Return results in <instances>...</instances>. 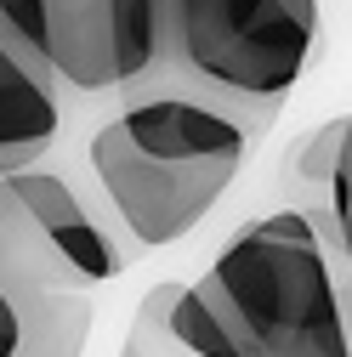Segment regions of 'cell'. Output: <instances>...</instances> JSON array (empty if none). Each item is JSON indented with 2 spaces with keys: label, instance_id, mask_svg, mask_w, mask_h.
<instances>
[{
  "label": "cell",
  "instance_id": "cell-1",
  "mask_svg": "<svg viewBox=\"0 0 352 357\" xmlns=\"http://www.w3.org/2000/svg\"><path fill=\"white\" fill-rule=\"evenodd\" d=\"M63 142L80 148L97 199L137 250L188 238L256 148L222 108L182 85H142L91 125H63Z\"/></svg>",
  "mask_w": 352,
  "mask_h": 357
},
{
  "label": "cell",
  "instance_id": "cell-2",
  "mask_svg": "<svg viewBox=\"0 0 352 357\" xmlns=\"http://www.w3.org/2000/svg\"><path fill=\"white\" fill-rule=\"evenodd\" d=\"M318 0H165V74L222 108L250 142L318 57Z\"/></svg>",
  "mask_w": 352,
  "mask_h": 357
},
{
  "label": "cell",
  "instance_id": "cell-3",
  "mask_svg": "<svg viewBox=\"0 0 352 357\" xmlns=\"http://www.w3.org/2000/svg\"><path fill=\"white\" fill-rule=\"evenodd\" d=\"M239 357H352L330 261L290 210L239 227L193 284Z\"/></svg>",
  "mask_w": 352,
  "mask_h": 357
},
{
  "label": "cell",
  "instance_id": "cell-4",
  "mask_svg": "<svg viewBox=\"0 0 352 357\" xmlns=\"http://www.w3.org/2000/svg\"><path fill=\"white\" fill-rule=\"evenodd\" d=\"M46 63L63 102V125H91L119 102L108 0H46Z\"/></svg>",
  "mask_w": 352,
  "mask_h": 357
},
{
  "label": "cell",
  "instance_id": "cell-5",
  "mask_svg": "<svg viewBox=\"0 0 352 357\" xmlns=\"http://www.w3.org/2000/svg\"><path fill=\"white\" fill-rule=\"evenodd\" d=\"M6 182H12V193L29 204V215L40 221V233L57 244V255L68 261V273L80 278V289H97V284L119 278L125 266H131V255L108 238V227L91 215V204L74 193V182H68L63 170L34 165V170L6 176Z\"/></svg>",
  "mask_w": 352,
  "mask_h": 357
},
{
  "label": "cell",
  "instance_id": "cell-6",
  "mask_svg": "<svg viewBox=\"0 0 352 357\" xmlns=\"http://www.w3.org/2000/svg\"><path fill=\"white\" fill-rule=\"evenodd\" d=\"M63 142V102L46 74L0 46V176L46 165Z\"/></svg>",
  "mask_w": 352,
  "mask_h": 357
},
{
  "label": "cell",
  "instance_id": "cell-7",
  "mask_svg": "<svg viewBox=\"0 0 352 357\" xmlns=\"http://www.w3.org/2000/svg\"><path fill=\"white\" fill-rule=\"evenodd\" d=\"M34 289H80V278L68 273L57 244L40 233V221L12 193V182L0 176V295L17 301Z\"/></svg>",
  "mask_w": 352,
  "mask_h": 357
},
{
  "label": "cell",
  "instance_id": "cell-8",
  "mask_svg": "<svg viewBox=\"0 0 352 357\" xmlns=\"http://www.w3.org/2000/svg\"><path fill=\"white\" fill-rule=\"evenodd\" d=\"M17 312V351L12 357H85L97 306L85 289H34L6 301Z\"/></svg>",
  "mask_w": 352,
  "mask_h": 357
},
{
  "label": "cell",
  "instance_id": "cell-9",
  "mask_svg": "<svg viewBox=\"0 0 352 357\" xmlns=\"http://www.w3.org/2000/svg\"><path fill=\"white\" fill-rule=\"evenodd\" d=\"M341 142H346V119H324L307 137L290 142V153L279 165V199H284L279 210H290V215H324L330 210Z\"/></svg>",
  "mask_w": 352,
  "mask_h": 357
},
{
  "label": "cell",
  "instance_id": "cell-10",
  "mask_svg": "<svg viewBox=\"0 0 352 357\" xmlns=\"http://www.w3.org/2000/svg\"><path fill=\"white\" fill-rule=\"evenodd\" d=\"M108 40L119 97L159 85L165 74V0H108Z\"/></svg>",
  "mask_w": 352,
  "mask_h": 357
},
{
  "label": "cell",
  "instance_id": "cell-11",
  "mask_svg": "<svg viewBox=\"0 0 352 357\" xmlns=\"http://www.w3.org/2000/svg\"><path fill=\"white\" fill-rule=\"evenodd\" d=\"M165 324H170L176 346H182L188 357H239L233 340L222 335V324L210 318V306L193 295V284H176V289H170V312H165Z\"/></svg>",
  "mask_w": 352,
  "mask_h": 357
},
{
  "label": "cell",
  "instance_id": "cell-12",
  "mask_svg": "<svg viewBox=\"0 0 352 357\" xmlns=\"http://www.w3.org/2000/svg\"><path fill=\"white\" fill-rule=\"evenodd\" d=\"M0 46L17 63H29L34 74L52 79V63H46V0H0Z\"/></svg>",
  "mask_w": 352,
  "mask_h": 357
},
{
  "label": "cell",
  "instance_id": "cell-13",
  "mask_svg": "<svg viewBox=\"0 0 352 357\" xmlns=\"http://www.w3.org/2000/svg\"><path fill=\"white\" fill-rule=\"evenodd\" d=\"M170 289L176 284H154L142 301H137V318H131V335H125V351L119 357H188L176 346L165 312H170Z\"/></svg>",
  "mask_w": 352,
  "mask_h": 357
},
{
  "label": "cell",
  "instance_id": "cell-14",
  "mask_svg": "<svg viewBox=\"0 0 352 357\" xmlns=\"http://www.w3.org/2000/svg\"><path fill=\"white\" fill-rule=\"evenodd\" d=\"M330 215H335V233H341V261H346V273H352V114H346V142H341V159H335Z\"/></svg>",
  "mask_w": 352,
  "mask_h": 357
}]
</instances>
